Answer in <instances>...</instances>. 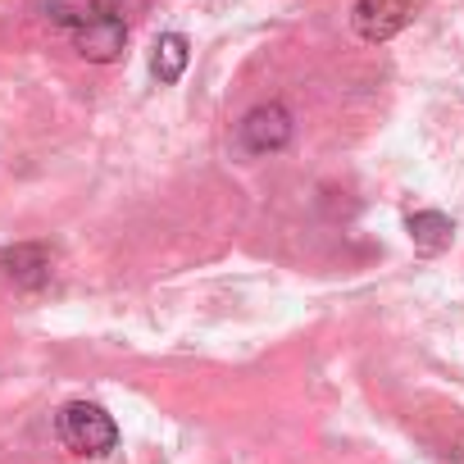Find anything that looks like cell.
Here are the masks:
<instances>
[{
  "label": "cell",
  "mask_w": 464,
  "mask_h": 464,
  "mask_svg": "<svg viewBox=\"0 0 464 464\" xmlns=\"http://www.w3.org/2000/svg\"><path fill=\"white\" fill-rule=\"evenodd\" d=\"M60 441L73 450V455H110L119 446V428L114 419L92 405V401H69L60 410Z\"/></svg>",
  "instance_id": "obj_1"
},
{
  "label": "cell",
  "mask_w": 464,
  "mask_h": 464,
  "mask_svg": "<svg viewBox=\"0 0 464 464\" xmlns=\"http://www.w3.org/2000/svg\"><path fill=\"white\" fill-rule=\"evenodd\" d=\"M292 110L283 101H269V105H256L242 123H237V137L251 155H274L292 141Z\"/></svg>",
  "instance_id": "obj_2"
},
{
  "label": "cell",
  "mask_w": 464,
  "mask_h": 464,
  "mask_svg": "<svg viewBox=\"0 0 464 464\" xmlns=\"http://www.w3.org/2000/svg\"><path fill=\"white\" fill-rule=\"evenodd\" d=\"M414 5L410 0H355V10H351V28L360 42H392L405 24H410Z\"/></svg>",
  "instance_id": "obj_3"
},
{
  "label": "cell",
  "mask_w": 464,
  "mask_h": 464,
  "mask_svg": "<svg viewBox=\"0 0 464 464\" xmlns=\"http://www.w3.org/2000/svg\"><path fill=\"white\" fill-rule=\"evenodd\" d=\"M73 46H78V55L92 60V64H114V60L123 55V46H128V28H123L119 14L101 10L87 28L73 33Z\"/></svg>",
  "instance_id": "obj_4"
},
{
  "label": "cell",
  "mask_w": 464,
  "mask_h": 464,
  "mask_svg": "<svg viewBox=\"0 0 464 464\" xmlns=\"http://www.w3.org/2000/svg\"><path fill=\"white\" fill-rule=\"evenodd\" d=\"M51 251L37 246V242H19V246H5L0 251V278L24 287V292H37L51 283Z\"/></svg>",
  "instance_id": "obj_5"
},
{
  "label": "cell",
  "mask_w": 464,
  "mask_h": 464,
  "mask_svg": "<svg viewBox=\"0 0 464 464\" xmlns=\"http://www.w3.org/2000/svg\"><path fill=\"white\" fill-rule=\"evenodd\" d=\"M410 242L423 251V256H437V251H446L450 246V237H455V223L441 214V209H419V214H410Z\"/></svg>",
  "instance_id": "obj_6"
},
{
  "label": "cell",
  "mask_w": 464,
  "mask_h": 464,
  "mask_svg": "<svg viewBox=\"0 0 464 464\" xmlns=\"http://www.w3.org/2000/svg\"><path fill=\"white\" fill-rule=\"evenodd\" d=\"M187 60H191L187 37H182V33H164V37L155 42V51H150V73H155L160 82H178V78L187 73Z\"/></svg>",
  "instance_id": "obj_7"
},
{
  "label": "cell",
  "mask_w": 464,
  "mask_h": 464,
  "mask_svg": "<svg viewBox=\"0 0 464 464\" xmlns=\"http://www.w3.org/2000/svg\"><path fill=\"white\" fill-rule=\"evenodd\" d=\"M42 5V14L55 24V28H64V33H78V28H87L105 5L101 0H37Z\"/></svg>",
  "instance_id": "obj_8"
}]
</instances>
